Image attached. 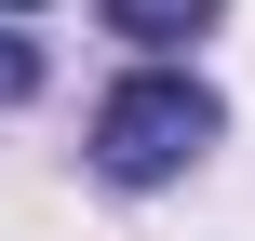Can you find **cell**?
Masks as SVG:
<instances>
[{
	"instance_id": "2",
	"label": "cell",
	"mask_w": 255,
	"mask_h": 241,
	"mask_svg": "<svg viewBox=\"0 0 255 241\" xmlns=\"http://www.w3.org/2000/svg\"><path fill=\"white\" fill-rule=\"evenodd\" d=\"M94 13H108L121 40H202V27L229 13V0H94Z\"/></svg>"
},
{
	"instance_id": "1",
	"label": "cell",
	"mask_w": 255,
	"mask_h": 241,
	"mask_svg": "<svg viewBox=\"0 0 255 241\" xmlns=\"http://www.w3.org/2000/svg\"><path fill=\"white\" fill-rule=\"evenodd\" d=\"M215 94L202 80H175V67H148V80H121L108 107H94V174L108 188H161V174H188L202 148H215Z\"/></svg>"
},
{
	"instance_id": "4",
	"label": "cell",
	"mask_w": 255,
	"mask_h": 241,
	"mask_svg": "<svg viewBox=\"0 0 255 241\" xmlns=\"http://www.w3.org/2000/svg\"><path fill=\"white\" fill-rule=\"evenodd\" d=\"M0 13H27V0H0Z\"/></svg>"
},
{
	"instance_id": "3",
	"label": "cell",
	"mask_w": 255,
	"mask_h": 241,
	"mask_svg": "<svg viewBox=\"0 0 255 241\" xmlns=\"http://www.w3.org/2000/svg\"><path fill=\"white\" fill-rule=\"evenodd\" d=\"M27 80H40V54H27V40H13V27H0V107H13V94H27Z\"/></svg>"
}]
</instances>
